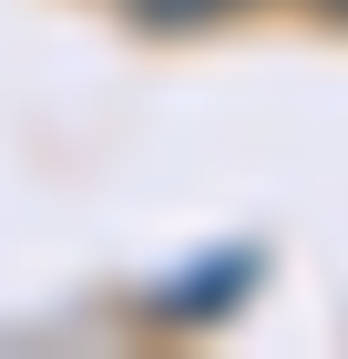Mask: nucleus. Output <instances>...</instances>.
Instances as JSON below:
<instances>
[{
    "label": "nucleus",
    "instance_id": "obj_1",
    "mask_svg": "<svg viewBox=\"0 0 348 359\" xmlns=\"http://www.w3.org/2000/svg\"><path fill=\"white\" fill-rule=\"evenodd\" d=\"M225 11H246V0H134L144 31H205V21H225Z\"/></svg>",
    "mask_w": 348,
    "mask_h": 359
},
{
    "label": "nucleus",
    "instance_id": "obj_2",
    "mask_svg": "<svg viewBox=\"0 0 348 359\" xmlns=\"http://www.w3.org/2000/svg\"><path fill=\"white\" fill-rule=\"evenodd\" d=\"M318 11H328V21H348V0H318Z\"/></svg>",
    "mask_w": 348,
    "mask_h": 359
}]
</instances>
